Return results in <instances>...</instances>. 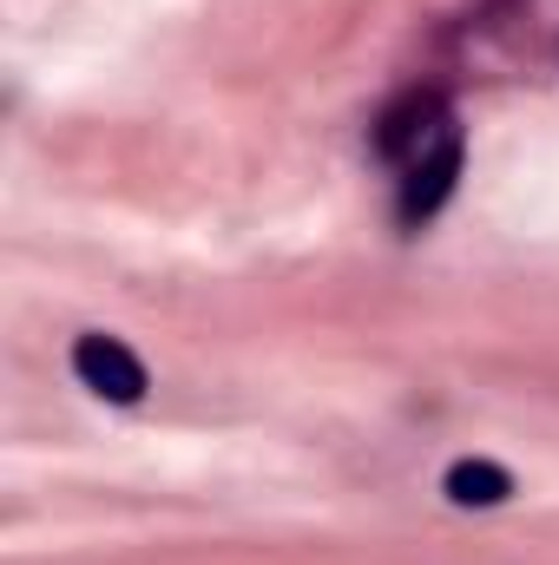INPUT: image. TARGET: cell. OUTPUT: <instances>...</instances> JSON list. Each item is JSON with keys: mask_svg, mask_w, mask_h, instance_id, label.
Wrapping results in <instances>:
<instances>
[{"mask_svg": "<svg viewBox=\"0 0 559 565\" xmlns=\"http://www.w3.org/2000/svg\"><path fill=\"white\" fill-rule=\"evenodd\" d=\"M441 493H447L454 507H500V500L514 493V473L494 467V460H454L447 480H441Z\"/></svg>", "mask_w": 559, "mask_h": 565, "instance_id": "cell-4", "label": "cell"}, {"mask_svg": "<svg viewBox=\"0 0 559 565\" xmlns=\"http://www.w3.org/2000/svg\"><path fill=\"white\" fill-rule=\"evenodd\" d=\"M73 375H80L93 395L119 402V408H133L145 395V362L119 342V335H80V342H73Z\"/></svg>", "mask_w": 559, "mask_h": 565, "instance_id": "cell-1", "label": "cell"}, {"mask_svg": "<svg viewBox=\"0 0 559 565\" xmlns=\"http://www.w3.org/2000/svg\"><path fill=\"white\" fill-rule=\"evenodd\" d=\"M454 171H461V132L447 126V132L402 171V217H409V224L428 217V211H441V198L454 191Z\"/></svg>", "mask_w": 559, "mask_h": 565, "instance_id": "cell-2", "label": "cell"}, {"mask_svg": "<svg viewBox=\"0 0 559 565\" xmlns=\"http://www.w3.org/2000/svg\"><path fill=\"white\" fill-rule=\"evenodd\" d=\"M447 126H454V119L441 113V99H421V93H415V99H402V106L382 119V132H376V151H382L389 164H402V171H409V164H415V158H421V151H428L434 139H441Z\"/></svg>", "mask_w": 559, "mask_h": 565, "instance_id": "cell-3", "label": "cell"}]
</instances>
